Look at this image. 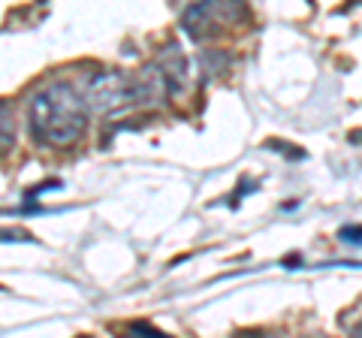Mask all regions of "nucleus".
<instances>
[{"instance_id": "nucleus-1", "label": "nucleus", "mask_w": 362, "mask_h": 338, "mask_svg": "<svg viewBox=\"0 0 362 338\" xmlns=\"http://www.w3.org/2000/svg\"><path fill=\"white\" fill-rule=\"evenodd\" d=\"M88 106L82 94L66 82H54L30 100V130L42 145H73L85 133Z\"/></svg>"}, {"instance_id": "nucleus-2", "label": "nucleus", "mask_w": 362, "mask_h": 338, "mask_svg": "<svg viewBox=\"0 0 362 338\" xmlns=\"http://www.w3.org/2000/svg\"><path fill=\"white\" fill-rule=\"evenodd\" d=\"M82 100H85V106H94L97 112H115V109H124L130 103H139L133 76H124V73L90 76Z\"/></svg>"}, {"instance_id": "nucleus-3", "label": "nucleus", "mask_w": 362, "mask_h": 338, "mask_svg": "<svg viewBox=\"0 0 362 338\" xmlns=\"http://www.w3.org/2000/svg\"><path fill=\"white\" fill-rule=\"evenodd\" d=\"M16 145V115L6 100H0V157Z\"/></svg>"}, {"instance_id": "nucleus-4", "label": "nucleus", "mask_w": 362, "mask_h": 338, "mask_svg": "<svg viewBox=\"0 0 362 338\" xmlns=\"http://www.w3.org/2000/svg\"><path fill=\"white\" fill-rule=\"evenodd\" d=\"M127 338H169V335L160 332V330H154V326H148V323H133Z\"/></svg>"}, {"instance_id": "nucleus-5", "label": "nucleus", "mask_w": 362, "mask_h": 338, "mask_svg": "<svg viewBox=\"0 0 362 338\" xmlns=\"http://www.w3.org/2000/svg\"><path fill=\"white\" fill-rule=\"evenodd\" d=\"M338 239L354 247H362V227H341L338 230Z\"/></svg>"}, {"instance_id": "nucleus-6", "label": "nucleus", "mask_w": 362, "mask_h": 338, "mask_svg": "<svg viewBox=\"0 0 362 338\" xmlns=\"http://www.w3.org/2000/svg\"><path fill=\"white\" fill-rule=\"evenodd\" d=\"M0 242H33V235L25 230H0Z\"/></svg>"}, {"instance_id": "nucleus-7", "label": "nucleus", "mask_w": 362, "mask_h": 338, "mask_svg": "<svg viewBox=\"0 0 362 338\" xmlns=\"http://www.w3.org/2000/svg\"><path fill=\"white\" fill-rule=\"evenodd\" d=\"M235 338H275V335H269V332H257V330H247V332H239Z\"/></svg>"}, {"instance_id": "nucleus-8", "label": "nucleus", "mask_w": 362, "mask_h": 338, "mask_svg": "<svg viewBox=\"0 0 362 338\" xmlns=\"http://www.w3.org/2000/svg\"><path fill=\"white\" fill-rule=\"evenodd\" d=\"M350 338H362V326H356V330L350 332Z\"/></svg>"}]
</instances>
